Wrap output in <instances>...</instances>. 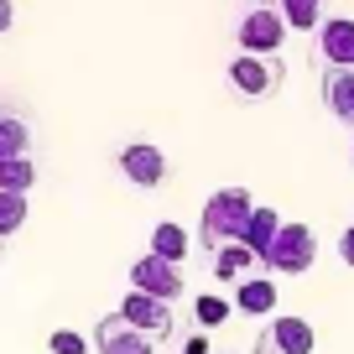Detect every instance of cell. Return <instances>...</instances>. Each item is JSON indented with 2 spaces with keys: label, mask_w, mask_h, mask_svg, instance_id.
Listing matches in <instances>:
<instances>
[{
  "label": "cell",
  "mask_w": 354,
  "mask_h": 354,
  "mask_svg": "<svg viewBox=\"0 0 354 354\" xmlns=\"http://www.w3.org/2000/svg\"><path fill=\"white\" fill-rule=\"evenodd\" d=\"M281 37H287V21H281L277 6H255V11L240 16V47L255 57H271L281 47Z\"/></svg>",
  "instance_id": "8992f818"
},
{
  "label": "cell",
  "mask_w": 354,
  "mask_h": 354,
  "mask_svg": "<svg viewBox=\"0 0 354 354\" xmlns=\"http://www.w3.org/2000/svg\"><path fill=\"white\" fill-rule=\"evenodd\" d=\"M261 6H277V0H261Z\"/></svg>",
  "instance_id": "d4e9b609"
},
{
  "label": "cell",
  "mask_w": 354,
  "mask_h": 354,
  "mask_svg": "<svg viewBox=\"0 0 354 354\" xmlns=\"http://www.w3.org/2000/svg\"><path fill=\"white\" fill-rule=\"evenodd\" d=\"M323 104H328L333 120L354 125V68H333V73H323Z\"/></svg>",
  "instance_id": "7c38bea8"
},
{
  "label": "cell",
  "mask_w": 354,
  "mask_h": 354,
  "mask_svg": "<svg viewBox=\"0 0 354 354\" xmlns=\"http://www.w3.org/2000/svg\"><path fill=\"white\" fill-rule=\"evenodd\" d=\"M261 266V255L245 250V245H224V250H214V277L219 281H245Z\"/></svg>",
  "instance_id": "5bb4252c"
},
{
  "label": "cell",
  "mask_w": 354,
  "mask_h": 354,
  "mask_svg": "<svg viewBox=\"0 0 354 354\" xmlns=\"http://www.w3.org/2000/svg\"><path fill=\"white\" fill-rule=\"evenodd\" d=\"M339 255H344V266H354V224L344 230V240H339Z\"/></svg>",
  "instance_id": "7402d4cb"
},
{
  "label": "cell",
  "mask_w": 354,
  "mask_h": 354,
  "mask_svg": "<svg viewBox=\"0 0 354 354\" xmlns=\"http://www.w3.org/2000/svg\"><path fill=\"white\" fill-rule=\"evenodd\" d=\"M151 344L156 339H146L141 328H131L120 313H110V318L94 323V349L100 354H151Z\"/></svg>",
  "instance_id": "ba28073f"
},
{
  "label": "cell",
  "mask_w": 354,
  "mask_h": 354,
  "mask_svg": "<svg viewBox=\"0 0 354 354\" xmlns=\"http://www.w3.org/2000/svg\"><path fill=\"white\" fill-rule=\"evenodd\" d=\"M120 172L131 177L136 188H162V183H167V156L156 151V146L136 141V146H125V151H120Z\"/></svg>",
  "instance_id": "30bf717a"
},
{
  "label": "cell",
  "mask_w": 354,
  "mask_h": 354,
  "mask_svg": "<svg viewBox=\"0 0 354 354\" xmlns=\"http://www.w3.org/2000/svg\"><path fill=\"white\" fill-rule=\"evenodd\" d=\"M230 302L245 313V318H271V313H277V281L271 277H245V281H234Z\"/></svg>",
  "instance_id": "8fae6325"
},
{
  "label": "cell",
  "mask_w": 354,
  "mask_h": 354,
  "mask_svg": "<svg viewBox=\"0 0 354 354\" xmlns=\"http://www.w3.org/2000/svg\"><path fill=\"white\" fill-rule=\"evenodd\" d=\"M277 11L287 26H297V32H318L323 26V0H277Z\"/></svg>",
  "instance_id": "ac0fdd59"
},
{
  "label": "cell",
  "mask_w": 354,
  "mask_h": 354,
  "mask_svg": "<svg viewBox=\"0 0 354 354\" xmlns=\"http://www.w3.org/2000/svg\"><path fill=\"white\" fill-rule=\"evenodd\" d=\"M37 167L32 156H0V193H32Z\"/></svg>",
  "instance_id": "2e32d148"
},
{
  "label": "cell",
  "mask_w": 354,
  "mask_h": 354,
  "mask_svg": "<svg viewBox=\"0 0 354 354\" xmlns=\"http://www.w3.org/2000/svg\"><path fill=\"white\" fill-rule=\"evenodd\" d=\"M131 292H146V297L177 302V297H183V266H177V261H162V255L146 250L141 261L131 266Z\"/></svg>",
  "instance_id": "277c9868"
},
{
  "label": "cell",
  "mask_w": 354,
  "mask_h": 354,
  "mask_svg": "<svg viewBox=\"0 0 354 354\" xmlns=\"http://www.w3.org/2000/svg\"><path fill=\"white\" fill-rule=\"evenodd\" d=\"M120 318L131 323V328H141L146 339H172L177 318H172V302L162 297H146V292H131V297L120 302Z\"/></svg>",
  "instance_id": "52a82bcc"
},
{
  "label": "cell",
  "mask_w": 354,
  "mask_h": 354,
  "mask_svg": "<svg viewBox=\"0 0 354 354\" xmlns=\"http://www.w3.org/2000/svg\"><path fill=\"white\" fill-rule=\"evenodd\" d=\"M318 349V333L308 318H271L255 339V354H313Z\"/></svg>",
  "instance_id": "5b68a950"
},
{
  "label": "cell",
  "mask_w": 354,
  "mask_h": 354,
  "mask_svg": "<svg viewBox=\"0 0 354 354\" xmlns=\"http://www.w3.org/2000/svg\"><path fill=\"white\" fill-rule=\"evenodd\" d=\"M277 234H281V214L255 203V214H250V224H245V240H240V245H245V250H255V255H266Z\"/></svg>",
  "instance_id": "4fadbf2b"
},
{
  "label": "cell",
  "mask_w": 354,
  "mask_h": 354,
  "mask_svg": "<svg viewBox=\"0 0 354 354\" xmlns=\"http://www.w3.org/2000/svg\"><path fill=\"white\" fill-rule=\"evenodd\" d=\"M230 313H234V302L219 297V292H203V297L193 302V323H198V328H219Z\"/></svg>",
  "instance_id": "d6986e66"
},
{
  "label": "cell",
  "mask_w": 354,
  "mask_h": 354,
  "mask_svg": "<svg viewBox=\"0 0 354 354\" xmlns=\"http://www.w3.org/2000/svg\"><path fill=\"white\" fill-rule=\"evenodd\" d=\"M188 230L183 224H156L151 230V255H162V261H177L183 266V255H188Z\"/></svg>",
  "instance_id": "9a60e30c"
},
{
  "label": "cell",
  "mask_w": 354,
  "mask_h": 354,
  "mask_svg": "<svg viewBox=\"0 0 354 354\" xmlns=\"http://www.w3.org/2000/svg\"><path fill=\"white\" fill-rule=\"evenodd\" d=\"M11 21H16V6H11V0H0V32H11Z\"/></svg>",
  "instance_id": "cb8c5ba5"
},
{
  "label": "cell",
  "mask_w": 354,
  "mask_h": 354,
  "mask_svg": "<svg viewBox=\"0 0 354 354\" xmlns=\"http://www.w3.org/2000/svg\"><path fill=\"white\" fill-rule=\"evenodd\" d=\"M255 214V198L245 188H219L209 203H203V219H198V245L203 250H224V245H240L245 240V224Z\"/></svg>",
  "instance_id": "6da1fadb"
},
{
  "label": "cell",
  "mask_w": 354,
  "mask_h": 354,
  "mask_svg": "<svg viewBox=\"0 0 354 354\" xmlns=\"http://www.w3.org/2000/svg\"><path fill=\"white\" fill-rule=\"evenodd\" d=\"M313 68L333 73V68H354V21L349 16H328L313 37Z\"/></svg>",
  "instance_id": "3957f363"
},
{
  "label": "cell",
  "mask_w": 354,
  "mask_h": 354,
  "mask_svg": "<svg viewBox=\"0 0 354 354\" xmlns=\"http://www.w3.org/2000/svg\"><path fill=\"white\" fill-rule=\"evenodd\" d=\"M47 349H53V354H88V344H84V333H73V328H57L53 339H47Z\"/></svg>",
  "instance_id": "44dd1931"
},
{
  "label": "cell",
  "mask_w": 354,
  "mask_h": 354,
  "mask_svg": "<svg viewBox=\"0 0 354 354\" xmlns=\"http://www.w3.org/2000/svg\"><path fill=\"white\" fill-rule=\"evenodd\" d=\"M26 151H32V125L21 115L0 110V156H26Z\"/></svg>",
  "instance_id": "e0dca14e"
},
{
  "label": "cell",
  "mask_w": 354,
  "mask_h": 354,
  "mask_svg": "<svg viewBox=\"0 0 354 354\" xmlns=\"http://www.w3.org/2000/svg\"><path fill=\"white\" fill-rule=\"evenodd\" d=\"M230 84L240 88V94H250V100H266V94L281 84V68L271 63V57L245 53V57H234V63H230Z\"/></svg>",
  "instance_id": "9c48e42d"
},
{
  "label": "cell",
  "mask_w": 354,
  "mask_h": 354,
  "mask_svg": "<svg viewBox=\"0 0 354 354\" xmlns=\"http://www.w3.org/2000/svg\"><path fill=\"white\" fill-rule=\"evenodd\" d=\"M183 354H214V349H209V339H203V333H193V339L183 344Z\"/></svg>",
  "instance_id": "603a6c76"
},
{
  "label": "cell",
  "mask_w": 354,
  "mask_h": 354,
  "mask_svg": "<svg viewBox=\"0 0 354 354\" xmlns=\"http://www.w3.org/2000/svg\"><path fill=\"white\" fill-rule=\"evenodd\" d=\"M313 261H318V234L308 224H281L271 250L261 255V266L271 277H302V271H313Z\"/></svg>",
  "instance_id": "7a4b0ae2"
},
{
  "label": "cell",
  "mask_w": 354,
  "mask_h": 354,
  "mask_svg": "<svg viewBox=\"0 0 354 354\" xmlns=\"http://www.w3.org/2000/svg\"><path fill=\"white\" fill-rule=\"evenodd\" d=\"M26 224V193H0V234H16Z\"/></svg>",
  "instance_id": "ffe728a7"
}]
</instances>
